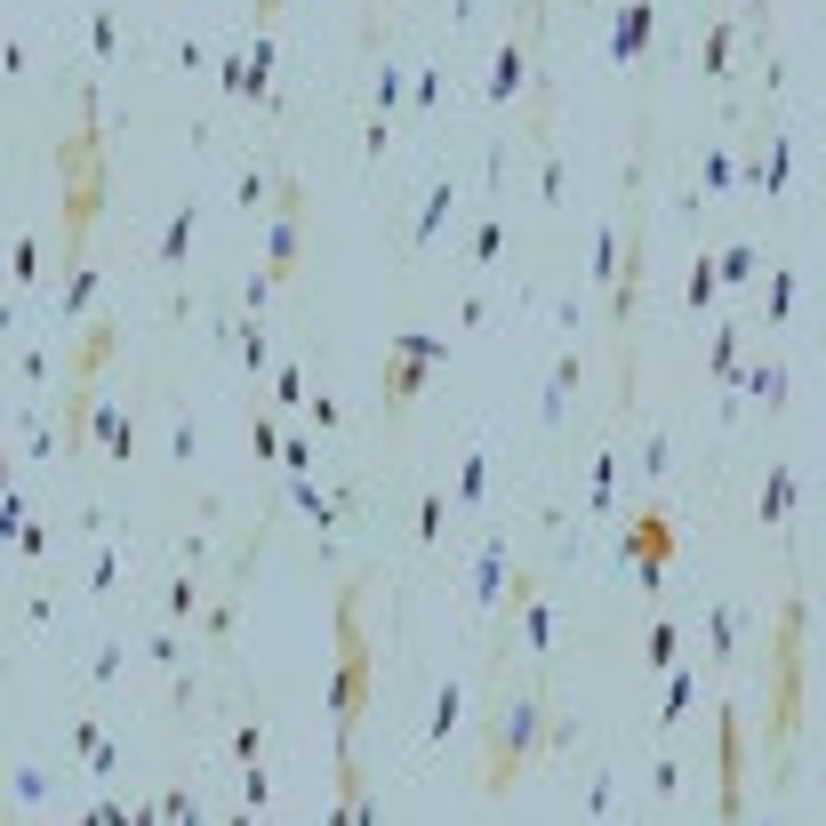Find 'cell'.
<instances>
[{
	"instance_id": "22",
	"label": "cell",
	"mask_w": 826,
	"mask_h": 826,
	"mask_svg": "<svg viewBox=\"0 0 826 826\" xmlns=\"http://www.w3.org/2000/svg\"><path fill=\"white\" fill-rule=\"evenodd\" d=\"M89 297H97V265H65V314H89Z\"/></svg>"
},
{
	"instance_id": "33",
	"label": "cell",
	"mask_w": 826,
	"mask_h": 826,
	"mask_svg": "<svg viewBox=\"0 0 826 826\" xmlns=\"http://www.w3.org/2000/svg\"><path fill=\"white\" fill-rule=\"evenodd\" d=\"M433 538H442V498L425 490V498H418V546H433Z\"/></svg>"
},
{
	"instance_id": "39",
	"label": "cell",
	"mask_w": 826,
	"mask_h": 826,
	"mask_svg": "<svg viewBox=\"0 0 826 826\" xmlns=\"http://www.w3.org/2000/svg\"><path fill=\"white\" fill-rule=\"evenodd\" d=\"M274 394H281L289 409H297V402H314V394H305V378H297V369H281V378H274Z\"/></svg>"
},
{
	"instance_id": "5",
	"label": "cell",
	"mask_w": 826,
	"mask_h": 826,
	"mask_svg": "<svg viewBox=\"0 0 826 826\" xmlns=\"http://www.w3.org/2000/svg\"><path fill=\"white\" fill-rule=\"evenodd\" d=\"M538 747H546V698H506V707L482 722V802L490 811L522 787V771H530Z\"/></svg>"
},
{
	"instance_id": "17",
	"label": "cell",
	"mask_w": 826,
	"mask_h": 826,
	"mask_svg": "<svg viewBox=\"0 0 826 826\" xmlns=\"http://www.w3.org/2000/svg\"><path fill=\"white\" fill-rule=\"evenodd\" d=\"M747 394H754V402H762V409L778 418V409H787V361H762L754 378H747Z\"/></svg>"
},
{
	"instance_id": "34",
	"label": "cell",
	"mask_w": 826,
	"mask_h": 826,
	"mask_svg": "<svg viewBox=\"0 0 826 826\" xmlns=\"http://www.w3.org/2000/svg\"><path fill=\"white\" fill-rule=\"evenodd\" d=\"M506 250V225H473V265H490Z\"/></svg>"
},
{
	"instance_id": "11",
	"label": "cell",
	"mask_w": 826,
	"mask_h": 826,
	"mask_svg": "<svg viewBox=\"0 0 826 826\" xmlns=\"http://www.w3.org/2000/svg\"><path fill=\"white\" fill-rule=\"evenodd\" d=\"M522 89H538V73H530V40L506 33L498 40V65H490V105H513Z\"/></svg>"
},
{
	"instance_id": "14",
	"label": "cell",
	"mask_w": 826,
	"mask_h": 826,
	"mask_svg": "<svg viewBox=\"0 0 826 826\" xmlns=\"http://www.w3.org/2000/svg\"><path fill=\"white\" fill-rule=\"evenodd\" d=\"M338 818H345V826H369V818H378V811H369V787H361L354 747H338Z\"/></svg>"
},
{
	"instance_id": "15",
	"label": "cell",
	"mask_w": 826,
	"mask_h": 826,
	"mask_svg": "<svg viewBox=\"0 0 826 826\" xmlns=\"http://www.w3.org/2000/svg\"><path fill=\"white\" fill-rule=\"evenodd\" d=\"M97 449H105L113 466H129L137 458V425L120 418V409H97Z\"/></svg>"
},
{
	"instance_id": "38",
	"label": "cell",
	"mask_w": 826,
	"mask_h": 826,
	"mask_svg": "<svg viewBox=\"0 0 826 826\" xmlns=\"http://www.w3.org/2000/svg\"><path fill=\"white\" fill-rule=\"evenodd\" d=\"M787 161H795V153H787V137H771V177H762V185H771V193H778V185H787Z\"/></svg>"
},
{
	"instance_id": "13",
	"label": "cell",
	"mask_w": 826,
	"mask_h": 826,
	"mask_svg": "<svg viewBox=\"0 0 826 826\" xmlns=\"http://www.w3.org/2000/svg\"><path fill=\"white\" fill-rule=\"evenodd\" d=\"M274 89V40H257L250 56H225V97H265Z\"/></svg>"
},
{
	"instance_id": "10",
	"label": "cell",
	"mask_w": 826,
	"mask_h": 826,
	"mask_svg": "<svg viewBox=\"0 0 826 826\" xmlns=\"http://www.w3.org/2000/svg\"><path fill=\"white\" fill-rule=\"evenodd\" d=\"M120 345H129V338H120V321H89L73 338V354H65V385H97L120 361Z\"/></svg>"
},
{
	"instance_id": "19",
	"label": "cell",
	"mask_w": 826,
	"mask_h": 826,
	"mask_svg": "<svg viewBox=\"0 0 826 826\" xmlns=\"http://www.w3.org/2000/svg\"><path fill=\"white\" fill-rule=\"evenodd\" d=\"M787 506H795V473L771 466V482H762V522H787Z\"/></svg>"
},
{
	"instance_id": "40",
	"label": "cell",
	"mask_w": 826,
	"mask_h": 826,
	"mask_svg": "<svg viewBox=\"0 0 826 826\" xmlns=\"http://www.w3.org/2000/svg\"><path fill=\"white\" fill-rule=\"evenodd\" d=\"M250 9H257V16H265V25H274V16H281V0H250Z\"/></svg>"
},
{
	"instance_id": "36",
	"label": "cell",
	"mask_w": 826,
	"mask_h": 826,
	"mask_svg": "<svg viewBox=\"0 0 826 826\" xmlns=\"http://www.w3.org/2000/svg\"><path fill=\"white\" fill-rule=\"evenodd\" d=\"M33 274H40V241H16V265H9V281H16V289H25Z\"/></svg>"
},
{
	"instance_id": "29",
	"label": "cell",
	"mask_w": 826,
	"mask_h": 826,
	"mask_svg": "<svg viewBox=\"0 0 826 826\" xmlns=\"http://www.w3.org/2000/svg\"><path fill=\"white\" fill-rule=\"evenodd\" d=\"M193 602H201V577H193V570H185V577H177V586H169V618H193Z\"/></svg>"
},
{
	"instance_id": "31",
	"label": "cell",
	"mask_w": 826,
	"mask_h": 826,
	"mask_svg": "<svg viewBox=\"0 0 826 826\" xmlns=\"http://www.w3.org/2000/svg\"><path fill=\"white\" fill-rule=\"evenodd\" d=\"M250 442H257V458H274V466H281V449H289L274 418H257V425H250Z\"/></svg>"
},
{
	"instance_id": "1",
	"label": "cell",
	"mask_w": 826,
	"mask_h": 826,
	"mask_svg": "<svg viewBox=\"0 0 826 826\" xmlns=\"http://www.w3.org/2000/svg\"><path fill=\"white\" fill-rule=\"evenodd\" d=\"M113 209V144L97 129V89H80V129L56 137V257L89 265V233Z\"/></svg>"
},
{
	"instance_id": "37",
	"label": "cell",
	"mask_w": 826,
	"mask_h": 826,
	"mask_svg": "<svg viewBox=\"0 0 826 826\" xmlns=\"http://www.w3.org/2000/svg\"><path fill=\"white\" fill-rule=\"evenodd\" d=\"M730 369H738V329H722L714 338V378H730Z\"/></svg>"
},
{
	"instance_id": "4",
	"label": "cell",
	"mask_w": 826,
	"mask_h": 826,
	"mask_svg": "<svg viewBox=\"0 0 826 826\" xmlns=\"http://www.w3.org/2000/svg\"><path fill=\"white\" fill-rule=\"evenodd\" d=\"M329 626H338V683H329V714H338V747H354L369 698H378V643H369V626H361V577H345V586H338Z\"/></svg>"
},
{
	"instance_id": "28",
	"label": "cell",
	"mask_w": 826,
	"mask_h": 826,
	"mask_svg": "<svg viewBox=\"0 0 826 826\" xmlns=\"http://www.w3.org/2000/svg\"><path fill=\"white\" fill-rule=\"evenodd\" d=\"M577 378H586V369H577V354H570V361H554V402H546V418L562 409V394H577Z\"/></svg>"
},
{
	"instance_id": "32",
	"label": "cell",
	"mask_w": 826,
	"mask_h": 826,
	"mask_svg": "<svg viewBox=\"0 0 826 826\" xmlns=\"http://www.w3.org/2000/svg\"><path fill=\"white\" fill-rule=\"evenodd\" d=\"M482 490H490V458H466L458 466V498H482Z\"/></svg>"
},
{
	"instance_id": "23",
	"label": "cell",
	"mask_w": 826,
	"mask_h": 826,
	"mask_svg": "<svg viewBox=\"0 0 826 826\" xmlns=\"http://www.w3.org/2000/svg\"><path fill=\"white\" fill-rule=\"evenodd\" d=\"M449 201H458V193H449V185H433V193H425V209H418V233H409V241H433V233H442Z\"/></svg>"
},
{
	"instance_id": "6",
	"label": "cell",
	"mask_w": 826,
	"mask_h": 826,
	"mask_svg": "<svg viewBox=\"0 0 826 826\" xmlns=\"http://www.w3.org/2000/svg\"><path fill=\"white\" fill-rule=\"evenodd\" d=\"M433 369H442V338H433V329H402V338L385 345V378H378V418L385 425L409 418V402L425 394Z\"/></svg>"
},
{
	"instance_id": "35",
	"label": "cell",
	"mask_w": 826,
	"mask_h": 826,
	"mask_svg": "<svg viewBox=\"0 0 826 826\" xmlns=\"http://www.w3.org/2000/svg\"><path fill=\"white\" fill-rule=\"evenodd\" d=\"M449 730H458V690L442 683V698H433V738H449Z\"/></svg>"
},
{
	"instance_id": "18",
	"label": "cell",
	"mask_w": 826,
	"mask_h": 826,
	"mask_svg": "<svg viewBox=\"0 0 826 826\" xmlns=\"http://www.w3.org/2000/svg\"><path fill=\"white\" fill-rule=\"evenodd\" d=\"M730 25H707V40H698V65H707V80H730Z\"/></svg>"
},
{
	"instance_id": "12",
	"label": "cell",
	"mask_w": 826,
	"mask_h": 826,
	"mask_svg": "<svg viewBox=\"0 0 826 826\" xmlns=\"http://www.w3.org/2000/svg\"><path fill=\"white\" fill-rule=\"evenodd\" d=\"M650 33H658V9H650V0H626V9H610V56H618V65H634V56L650 49Z\"/></svg>"
},
{
	"instance_id": "24",
	"label": "cell",
	"mask_w": 826,
	"mask_h": 826,
	"mask_svg": "<svg viewBox=\"0 0 826 826\" xmlns=\"http://www.w3.org/2000/svg\"><path fill=\"white\" fill-rule=\"evenodd\" d=\"M643 658H650V666H674V658H683V626H650Z\"/></svg>"
},
{
	"instance_id": "9",
	"label": "cell",
	"mask_w": 826,
	"mask_h": 826,
	"mask_svg": "<svg viewBox=\"0 0 826 826\" xmlns=\"http://www.w3.org/2000/svg\"><path fill=\"white\" fill-rule=\"evenodd\" d=\"M674 554H683V530H674L658 506H643V513L626 522V562H634V586H643V594H658V577H666V562H674Z\"/></svg>"
},
{
	"instance_id": "26",
	"label": "cell",
	"mask_w": 826,
	"mask_h": 826,
	"mask_svg": "<svg viewBox=\"0 0 826 826\" xmlns=\"http://www.w3.org/2000/svg\"><path fill=\"white\" fill-rule=\"evenodd\" d=\"M498 570H506V546H482V570H473V594L498 602Z\"/></svg>"
},
{
	"instance_id": "16",
	"label": "cell",
	"mask_w": 826,
	"mask_h": 826,
	"mask_svg": "<svg viewBox=\"0 0 826 826\" xmlns=\"http://www.w3.org/2000/svg\"><path fill=\"white\" fill-rule=\"evenodd\" d=\"M185 250H193V201H185V209H177L169 225H161V250H153V265H161V274H169V265H177Z\"/></svg>"
},
{
	"instance_id": "21",
	"label": "cell",
	"mask_w": 826,
	"mask_h": 826,
	"mask_svg": "<svg viewBox=\"0 0 826 826\" xmlns=\"http://www.w3.org/2000/svg\"><path fill=\"white\" fill-rule=\"evenodd\" d=\"M714 274H722V281H754V274H762V257H754V241H730V250H722V257H714Z\"/></svg>"
},
{
	"instance_id": "7",
	"label": "cell",
	"mask_w": 826,
	"mask_h": 826,
	"mask_svg": "<svg viewBox=\"0 0 826 826\" xmlns=\"http://www.w3.org/2000/svg\"><path fill=\"white\" fill-rule=\"evenodd\" d=\"M747 778H754L747 714L722 707V714H714V811H722V818H747Z\"/></svg>"
},
{
	"instance_id": "3",
	"label": "cell",
	"mask_w": 826,
	"mask_h": 826,
	"mask_svg": "<svg viewBox=\"0 0 826 826\" xmlns=\"http://www.w3.org/2000/svg\"><path fill=\"white\" fill-rule=\"evenodd\" d=\"M634 209H626V225L610 233V250H602V265L594 274L610 281V345H618V394L634 402V378H643V354H634V305H643V169H634Z\"/></svg>"
},
{
	"instance_id": "27",
	"label": "cell",
	"mask_w": 826,
	"mask_h": 826,
	"mask_svg": "<svg viewBox=\"0 0 826 826\" xmlns=\"http://www.w3.org/2000/svg\"><path fill=\"white\" fill-rule=\"evenodd\" d=\"M787 314H795V274L771 265V321H787Z\"/></svg>"
},
{
	"instance_id": "8",
	"label": "cell",
	"mask_w": 826,
	"mask_h": 826,
	"mask_svg": "<svg viewBox=\"0 0 826 826\" xmlns=\"http://www.w3.org/2000/svg\"><path fill=\"white\" fill-rule=\"evenodd\" d=\"M305 185L297 177H274V250H265V289H281V281H297V265H305Z\"/></svg>"
},
{
	"instance_id": "25",
	"label": "cell",
	"mask_w": 826,
	"mask_h": 826,
	"mask_svg": "<svg viewBox=\"0 0 826 826\" xmlns=\"http://www.w3.org/2000/svg\"><path fill=\"white\" fill-rule=\"evenodd\" d=\"M690 698H698V674L674 666V683H666V714H658V722H683V714H690Z\"/></svg>"
},
{
	"instance_id": "41",
	"label": "cell",
	"mask_w": 826,
	"mask_h": 826,
	"mask_svg": "<svg viewBox=\"0 0 826 826\" xmlns=\"http://www.w3.org/2000/svg\"><path fill=\"white\" fill-rule=\"evenodd\" d=\"M738 9H754V0H738Z\"/></svg>"
},
{
	"instance_id": "20",
	"label": "cell",
	"mask_w": 826,
	"mask_h": 826,
	"mask_svg": "<svg viewBox=\"0 0 826 826\" xmlns=\"http://www.w3.org/2000/svg\"><path fill=\"white\" fill-rule=\"evenodd\" d=\"M738 626H747L738 610H714V618H707V634H714V650H707V658H714V666H730V658H738V650H730V643H738Z\"/></svg>"
},
{
	"instance_id": "30",
	"label": "cell",
	"mask_w": 826,
	"mask_h": 826,
	"mask_svg": "<svg viewBox=\"0 0 826 826\" xmlns=\"http://www.w3.org/2000/svg\"><path fill=\"white\" fill-rule=\"evenodd\" d=\"M714 289H722V274H714V257H698V265H690V305H707V297H714Z\"/></svg>"
},
{
	"instance_id": "2",
	"label": "cell",
	"mask_w": 826,
	"mask_h": 826,
	"mask_svg": "<svg viewBox=\"0 0 826 826\" xmlns=\"http://www.w3.org/2000/svg\"><path fill=\"white\" fill-rule=\"evenodd\" d=\"M802 707H811V602L787 594L771 618V650H762V754H771V771H787Z\"/></svg>"
}]
</instances>
